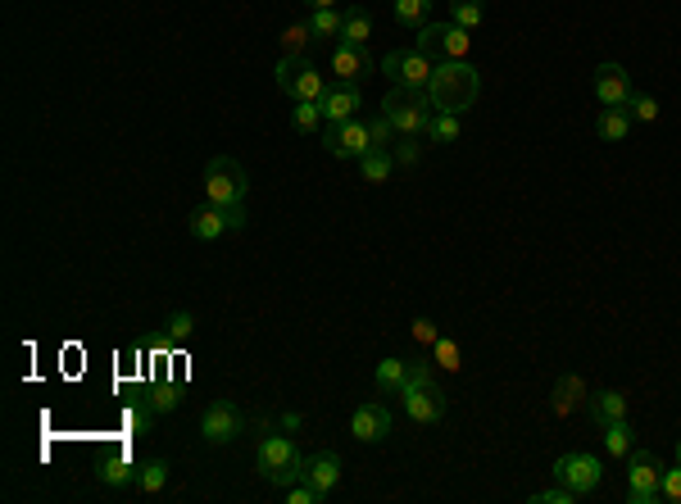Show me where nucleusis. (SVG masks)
I'll return each instance as SVG.
<instances>
[{"label":"nucleus","mask_w":681,"mask_h":504,"mask_svg":"<svg viewBox=\"0 0 681 504\" xmlns=\"http://www.w3.org/2000/svg\"><path fill=\"white\" fill-rule=\"evenodd\" d=\"M400 400H405V414L414 418V423H441L445 418V391H441V382H436L432 364H409Z\"/></svg>","instance_id":"obj_3"},{"label":"nucleus","mask_w":681,"mask_h":504,"mask_svg":"<svg viewBox=\"0 0 681 504\" xmlns=\"http://www.w3.org/2000/svg\"><path fill=\"white\" fill-rule=\"evenodd\" d=\"M382 114L391 119L395 137H427V123H432V100H427V91H414V87H395L386 91L382 100Z\"/></svg>","instance_id":"obj_4"},{"label":"nucleus","mask_w":681,"mask_h":504,"mask_svg":"<svg viewBox=\"0 0 681 504\" xmlns=\"http://www.w3.org/2000/svg\"><path fill=\"white\" fill-rule=\"evenodd\" d=\"M300 427V414H282V432H296Z\"/></svg>","instance_id":"obj_46"},{"label":"nucleus","mask_w":681,"mask_h":504,"mask_svg":"<svg viewBox=\"0 0 681 504\" xmlns=\"http://www.w3.org/2000/svg\"><path fill=\"white\" fill-rule=\"evenodd\" d=\"M582 400H586L582 377H577V373H573V377H559V386H554V414L568 418L577 405H582Z\"/></svg>","instance_id":"obj_22"},{"label":"nucleus","mask_w":681,"mask_h":504,"mask_svg":"<svg viewBox=\"0 0 681 504\" xmlns=\"http://www.w3.org/2000/svg\"><path fill=\"white\" fill-rule=\"evenodd\" d=\"M191 332H196V318H191L187 309H173V314L164 318V336H168V346H173V350L187 346Z\"/></svg>","instance_id":"obj_28"},{"label":"nucleus","mask_w":681,"mask_h":504,"mask_svg":"<svg viewBox=\"0 0 681 504\" xmlns=\"http://www.w3.org/2000/svg\"><path fill=\"white\" fill-rule=\"evenodd\" d=\"M595 132H600V141H622L632 132V114H627V109H600Z\"/></svg>","instance_id":"obj_24"},{"label":"nucleus","mask_w":681,"mask_h":504,"mask_svg":"<svg viewBox=\"0 0 681 504\" xmlns=\"http://www.w3.org/2000/svg\"><path fill=\"white\" fill-rule=\"evenodd\" d=\"M414 341H418V346H427V350L441 341V332H436L432 318H414Z\"/></svg>","instance_id":"obj_40"},{"label":"nucleus","mask_w":681,"mask_h":504,"mask_svg":"<svg viewBox=\"0 0 681 504\" xmlns=\"http://www.w3.org/2000/svg\"><path fill=\"white\" fill-rule=\"evenodd\" d=\"M477 91H482V78L468 60H445L432 69V82H427V100H432L436 114H464L473 109Z\"/></svg>","instance_id":"obj_1"},{"label":"nucleus","mask_w":681,"mask_h":504,"mask_svg":"<svg viewBox=\"0 0 681 504\" xmlns=\"http://www.w3.org/2000/svg\"><path fill=\"white\" fill-rule=\"evenodd\" d=\"M486 19V0H450V23H459V28H482Z\"/></svg>","instance_id":"obj_29"},{"label":"nucleus","mask_w":681,"mask_h":504,"mask_svg":"<svg viewBox=\"0 0 681 504\" xmlns=\"http://www.w3.org/2000/svg\"><path fill=\"white\" fill-rule=\"evenodd\" d=\"M577 495L568 491V486H550V491H536L532 495V504H573Z\"/></svg>","instance_id":"obj_41"},{"label":"nucleus","mask_w":681,"mask_h":504,"mask_svg":"<svg viewBox=\"0 0 681 504\" xmlns=\"http://www.w3.org/2000/svg\"><path fill=\"white\" fill-rule=\"evenodd\" d=\"M255 468H259V477L264 482H273V486H296V482H305V468H309V459L296 450V441L291 436H264L259 441V450H255Z\"/></svg>","instance_id":"obj_2"},{"label":"nucleus","mask_w":681,"mask_h":504,"mask_svg":"<svg viewBox=\"0 0 681 504\" xmlns=\"http://www.w3.org/2000/svg\"><path fill=\"white\" fill-rule=\"evenodd\" d=\"M627 114H632V119H641V123H654V119H659V100H654V96H632V100H627Z\"/></svg>","instance_id":"obj_37"},{"label":"nucleus","mask_w":681,"mask_h":504,"mask_svg":"<svg viewBox=\"0 0 681 504\" xmlns=\"http://www.w3.org/2000/svg\"><path fill=\"white\" fill-rule=\"evenodd\" d=\"M314 41V32H309V23H291L287 32H282V55H300V50Z\"/></svg>","instance_id":"obj_36"},{"label":"nucleus","mask_w":681,"mask_h":504,"mask_svg":"<svg viewBox=\"0 0 681 504\" xmlns=\"http://www.w3.org/2000/svg\"><path fill=\"white\" fill-rule=\"evenodd\" d=\"M350 432H355V441L364 445H377L391 436V409L377 405V400H368V405L355 409V418H350Z\"/></svg>","instance_id":"obj_13"},{"label":"nucleus","mask_w":681,"mask_h":504,"mask_svg":"<svg viewBox=\"0 0 681 504\" xmlns=\"http://www.w3.org/2000/svg\"><path fill=\"white\" fill-rule=\"evenodd\" d=\"M341 23H346V14L341 10H314L309 14V32H314V41H341Z\"/></svg>","instance_id":"obj_27"},{"label":"nucleus","mask_w":681,"mask_h":504,"mask_svg":"<svg viewBox=\"0 0 681 504\" xmlns=\"http://www.w3.org/2000/svg\"><path fill=\"white\" fill-rule=\"evenodd\" d=\"M332 73H336V82H359V78H368V73H373V60H368L364 46H346V41H336Z\"/></svg>","instance_id":"obj_15"},{"label":"nucleus","mask_w":681,"mask_h":504,"mask_svg":"<svg viewBox=\"0 0 681 504\" xmlns=\"http://www.w3.org/2000/svg\"><path fill=\"white\" fill-rule=\"evenodd\" d=\"M227 232V214L218 205H200L196 214H191V237L196 241H218Z\"/></svg>","instance_id":"obj_19"},{"label":"nucleus","mask_w":681,"mask_h":504,"mask_svg":"<svg viewBox=\"0 0 681 504\" xmlns=\"http://www.w3.org/2000/svg\"><path fill=\"white\" fill-rule=\"evenodd\" d=\"M432 69H436L432 55H423V50H414V46H395L382 60V73L395 82V87H414V91H427Z\"/></svg>","instance_id":"obj_8"},{"label":"nucleus","mask_w":681,"mask_h":504,"mask_svg":"<svg viewBox=\"0 0 681 504\" xmlns=\"http://www.w3.org/2000/svg\"><path fill=\"white\" fill-rule=\"evenodd\" d=\"M468 46H473V37H468V28H459V23H423L414 37V50H423V55H445V60H468Z\"/></svg>","instance_id":"obj_9"},{"label":"nucleus","mask_w":681,"mask_h":504,"mask_svg":"<svg viewBox=\"0 0 681 504\" xmlns=\"http://www.w3.org/2000/svg\"><path fill=\"white\" fill-rule=\"evenodd\" d=\"M632 96H636L632 78H627L622 64H600V69H595V100H600L604 109H627Z\"/></svg>","instance_id":"obj_12"},{"label":"nucleus","mask_w":681,"mask_h":504,"mask_svg":"<svg viewBox=\"0 0 681 504\" xmlns=\"http://www.w3.org/2000/svg\"><path fill=\"white\" fill-rule=\"evenodd\" d=\"M391 168H395V155L382 146H373L364 159H359V173H364V182H386L391 178Z\"/></svg>","instance_id":"obj_25"},{"label":"nucleus","mask_w":681,"mask_h":504,"mask_svg":"<svg viewBox=\"0 0 681 504\" xmlns=\"http://www.w3.org/2000/svg\"><path fill=\"white\" fill-rule=\"evenodd\" d=\"M323 146L332 150L336 159H364L368 150H373V137H368L364 119H346V123H327Z\"/></svg>","instance_id":"obj_10"},{"label":"nucleus","mask_w":681,"mask_h":504,"mask_svg":"<svg viewBox=\"0 0 681 504\" xmlns=\"http://www.w3.org/2000/svg\"><path fill=\"white\" fill-rule=\"evenodd\" d=\"M591 418H595V427H609V423H618V418H627V396L622 391H600V396H591Z\"/></svg>","instance_id":"obj_20"},{"label":"nucleus","mask_w":681,"mask_h":504,"mask_svg":"<svg viewBox=\"0 0 681 504\" xmlns=\"http://www.w3.org/2000/svg\"><path fill=\"white\" fill-rule=\"evenodd\" d=\"M418 146H423V137H400V150H395V164H414V159H418Z\"/></svg>","instance_id":"obj_42"},{"label":"nucleus","mask_w":681,"mask_h":504,"mask_svg":"<svg viewBox=\"0 0 681 504\" xmlns=\"http://www.w3.org/2000/svg\"><path fill=\"white\" fill-rule=\"evenodd\" d=\"M318 123H327L323 109H318V100H296V109H291V128L296 132H318Z\"/></svg>","instance_id":"obj_33"},{"label":"nucleus","mask_w":681,"mask_h":504,"mask_svg":"<svg viewBox=\"0 0 681 504\" xmlns=\"http://www.w3.org/2000/svg\"><path fill=\"white\" fill-rule=\"evenodd\" d=\"M677 464H681V441H677Z\"/></svg>","instance_id":"obj_48"},{"label":"nucleus","mask_w":681,"mask_h":504,"mask_svg":"<svg viewBox=\"0 0 681 504\" xmlns=\"http://www.w3.org/2000/svg\"><path fill=\"white\" fill-rule=\"evenodd\" d=\"M296 64H300V55H282L277 60V87L287 91V82H291V73H296Z\"/></svg>","instance_id":"obj_44"},{"label":"nucleus","mask_w":681,"mask_h":504,"mask_svg":"<svg viewBox=\"0 0 681 504\" xmlns=\"http://www.w3.org/2000/svg\"><path fill=\"white\" fill-rule=\"evenodd\" d=\"M600 441H604V450H609L613 459H622V455H632L636 450V436H632V427H627V418H618V423H609V427H600Z\"/></svg>","instance_id":"obj_23"},{"label":"nucleus","mask_w":681,"mask_h":504,"mask_svg":"<svg viewBox=\"0 0 681 504\" xmlns=\"http://www.w3.org/2000/svg\"><path fill=\"white\" fill-rule=\"evenodd\" d=\"M287 500L291 504H318V491L309 482H296V486H287Z\"/></svg>","instance_id":"obj_43"},{"label":"nucleus","mask_w":681,"mask_h":504,"mask_svg":"<svg viewBox=\"0 0 681 504\" xmlns=\"http://www.w3.org/2000/svg\"><path fill=\"white\" fill-rule=\"evenodd\" d=\"M454 137H459V114H432V123H427V141H432V146H450Z\"/></svg>","instance_id":"obj_32"},{"label":"nucleus","mask_w":681,"mask_h":504,"mask_svg":"<svg viewBox=\"0 0 681 504\" xmlns=\"http://www.w3.org/2000/svg\"><path fill=\"white\" fill-rule=\"evenodd\" d=\"M405 377H409V359H382L377 364V391H395L400 396Z\"/></svg>","instance_id":"obj_30"},{"label":"nucleus","mask_w":681,"mask_h":504,"mask_svg":"<svg viewBox=\"0 0 681 504\" xmlns=\"http://www.w3.org/2000/svg\"><path fill=\"white\" fill-rule=\"evenodd\" d=\"M663 464L654 450H632L627 455V500L632 504H659L663 500Z\"/></svg>","instance_id":"obj_6"},{"label":"nucleus","mask_w":681,"mask_h":504,"mask_svg":"<svg viewBox=\"0 0 681 504\" xmlns=\"http://www.w3.org/2000/svg\"><path fill=\"white\" fill-rule=\"evenodd\" d=\"M137 486L146 495H159L168 486V464L164 459H150V464H141V477H137Z\"/></svg>","instance_id":"obj_34"},{"label":"nucleus","mask_w":681,"mask_h":504,"mask_svg":"<svg viewBox=\"0 0 681 504\" xmlns=\"http://www.w3.org/2000/svg\"><path fill=\"white\" fill-rule=\"evenodd\" d=\"M659 491H663V500H668V504H681V464L677 468H663V486H659Z\"/></svg>","instance_id":"obj_39"},{"label":"nucleus","mask_w":681,"mask_h":504,"mask_svg":"<svg viewBox=\"0 0 681 504\" xmlns=\"http://www.w3.org/2000/svg\"><path fill=\"white\" fill-rule=\"evenodd\" d=\"M305 482L318 491V500H327V495L336 491V482H341V455H332V450H323V455H309Z\"/></svg>","instance_id":"obj_16"},{"label":"nucleus","mask_w":681,"mask_h":504,"mask_svg":"<svg viewBox=\"0 0 681 504\" xmlns=\"http://www.w3.org/2000/svg\"><path fill=\"white\" fill-rule=\"evenodd\" d=\"M146 405L155 409V414H173V409L182 405V382H159V386H150Z\"/></svg>","instance_id":"obj_31"},{"label":"nucleus","mask_w":681,"mask_h":504,"mask_svg":"<svg viewBox=\"0 0 681 504\" xmlns=\"http://www.w3.org/2000/svg\"><path fill=\"white\" fill-rule=\"evenodd\" d=\"M554 482L568 486L573 495L600 491V482H604V459H600V455H586V450L559 455V459H554Z\"/></svg>","instance_id":"obj_7"},{"label":"nucleus","mask_w":681,"mask_h":504,"mask_svg":"<svg viewBox=\"0 0 681 504\" xmlns=\"http://www.w3.org/2000/svg\"><path fill=\"white\" fill-rule=\"evenodd\" d=\"M314 10H336V0H309Z\"/></svg>","instance_id":"obj_47"},{"label":"nucleus","mask_w":681,"mask_h":504,"mask_svg":"<svg viewBox=\"0 0 681 504\" xmlns=\"http://www.w3.org/2000/svg\"><path fill=\"white\" fill-rule=\"evenodd\" d=\"M368 37H373V14H368L364 5L346 10V23H341V41H346V46H368Z\"/></svg>","instance_id":"obj_21"},{"label":"nucleus","mask_w":681,"mask_h":504,"mask_svg":"<svg viewBox=\"0 0 681 504\" xmlns=\"http://www.w3.org/2000/svg\"><path fill=\"white\" fill-rule=\"evenodd\" d=\"M432 364L445 368V373H454V368H464V355H459V341H450V336H441L432 346Z\"/></svg>","instance_id":"obj_35"},{"label":"nucleus","mask_w":681,"mask_h":504,"mask_svg":"<svg viewBox=\"0 0 681 504\" xmlns=\"http://www.w3.org/2000/svg\"><path fill=\"white\" fill-rule=\"evenodd\" d=\"M246 168L237 164L232 155H214L205 164V196L209 205L227 209V205H246Z\"/></svg>","instance_id":"obj_5"},{"label":"nucleus","mask_w":681,"mask_h":504,"mask_svg":"<svg viewBox=\"0 0 681 504\" xmlns=\"http://www.w3.org/2000/svg\"><path fill=\"white\" fill-rule=\"evenodd\" d=\"M359 87L355 82H336V87H327V96L318 100V109H323L327 123H346V119H359Z\"/></svg>","instance_id":"obj_14"},{"label":"nucleus","mask_w":681,"mask_h":504,"mask_svg":"<svg viewBox=\"0 0 681 504\" xmlns=\"http://www.w3.org/2000/svg\"><path fill=\"white\" fill-rule=\"evenodd\" d=\"M223 214H227V232H241V228H246V205H227Z\"/></svg>","instance_id":"obj_45"},{"label":"nucleus","mask_w":681,"mask_h":504,"mask_svg":"<svg viewBox=\"0 0 681 504\" xmlns=\"http://www.w3.org/2000/svg\"><path fill=\"white\" fill-rule=\"evenodd\" d=\"M200 432H205L209 445H227L246 432V418H241V409L232 405V400H214V405L205 409V418H200Z\"/></svg>","instance_id":"obj_11"},{"label":"nucleus","mask_w":681,"mask_h":504,"mask_svg":"<svg viewBox=\"0 0 681 504\" xmlns=\"http://www.w3.org/2000/svg\"><path fill=\"white\" fill-rule=\"evenodd\" d=\"M282 96H291V100H323V96H327V78H323V73H318V64L300 60Z\"/></svg>","instance_id":"obj_17"},{"label":"nucleus","mask_w":681,"mask_h":504,"mask_svg":"<svg viewBox=\"0 0 681 504\" xmlns=\"http://www.w3.org/2000/svg\"><path fill=\"white\" fill-rule=\"evenodd\" d=\"M96 477H100V486H109V491H123V486H137L141 468L132 464L128 455H109L96 464Z\"/></svg>","instance_id":"obj_18"},{"label":"nucleus","mask_w":681,"mask_h":504,"mask_svg":"<svg viewBox=\"0 0 681 504\" xmlns=\"http://www.w3.org/2000/svg\"><path fill=\"white\" fill-rule=\"evenodd\" d=\"M391 10H395V23L400 28H423V23H432L427 19V10H432V0H391Z\"/></svg>","instance_id":"obj_26"},{"label":"nucleus","mask_w":681,"mask_h":504,"mask_svg":"<svg viewBox=\"0 0 681 504\" xmlns=\"http://www.w3.org/2000/svg\"><path fill=\"white\" fill-rule=\"evenodd\" d=\"M368 137H373V146H382V150H391V137H395V128H391V119H386V114H377V119H368Z\"/></svg>","instance_id":"obj_38"}]
</instances>
